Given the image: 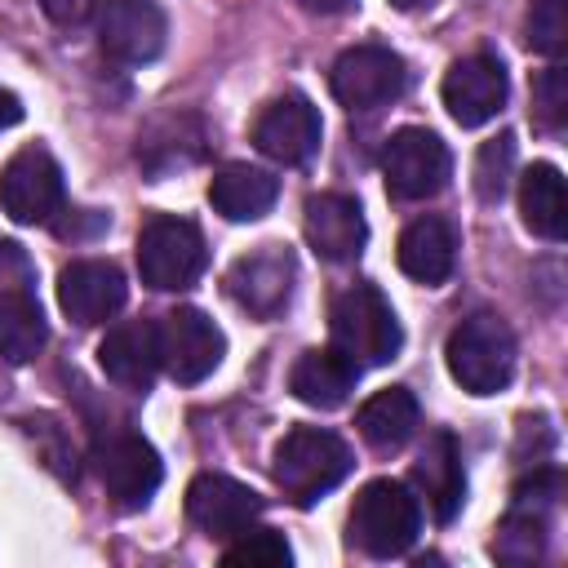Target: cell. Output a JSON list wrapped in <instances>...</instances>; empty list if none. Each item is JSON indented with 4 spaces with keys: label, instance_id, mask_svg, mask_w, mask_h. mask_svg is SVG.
<instances>
[{
    "label": "cell",
    "instance_id": "obj_1",
    "mask_svg": "<svg viewBox=\"0 0 568 568\" xmlns=\"http://www.w3.org/2000/svg\"><path fill=\"white\" fill-rule=\"evenodd\" d=\"M275 484L293 506H315L351 475V448L324 426H293L275 444Z\"/></svg>",
    "mask_w": 568,
    "mask_h": 568
},
{
    "label": "cell",
    "instance_id": "obj_2",
    "mask_svg": "<svg viewBox=\"0 0 568 568\" xmlns=\"http://www.w3.org/2000/svg\"><path fill=\"white\" fill-rule=\"evenodd\" d=\"M328 333H333V346L359 368L390 364L404 346V328L390 302L382 297V288L373 284H351L346 293H337L328 311Z\"/></svg>",
    "mask_w": 568,
    "mask_h": 568
},
{
    "label": "cell",
    "instance_id": "obj_3",
    "mask_svg": "<svg viewBox=\"0 0 568 568\" xmlns=\"http://www.w3.org/2000/svg\"><path fill=\"white\" fill-rule=\"evenodd\" d=\"M422 532V497L399 479H373L355 493L351 541L373 559L404 555Z\"/></svg>",
    "mask_w": 568,
    "mask_h": 568
},
{
    "label": "cell",
    "instance_id": "obj_4",
    "mask_svg": "<svg viewBox=\"0 0 568 568\" xmlns=\"http://www.w3.org/2000/svg\"><path fill=\"white\" fill-rule=\"evenodd\" d=\"M448 373L470 395H497L515 377V333L501 315H470L448 333Z\"/></svg>",
    "mask_w": 568,
    "mask_h": 568
},
{
    "label": "cell",
    "instance_id": "obj_5",
    "mask_svg": "<svg viewBox=\"0 0 568 568\" xmlns=\"http://www.w3.org/2000/svg\"><path fill=\"white\" fill-rule=\"evenodd\" d=\"M209 266V248L195 222L173 217V213H155L142 231H138V271L142 284L155 293H182L191 288Z\"/></svg>",
    "mask_w": 568,
    "mask_h": 568
},
{
    "label": "cell",
    "instance_id": "obj_6",
    "mask_svg": "<svg viewBox=\"0 0 568 568\" xmlns=\"http://www.w3.org/2000/svg\"><path fill=\"white\" fill-rule=\"evenodd\" d=\"M67 186L62 164L44 146H22L0 169V209L22 226H44L62 213Z\"/></svg>",
    "mask_w": 568,
    "mask_h": 568
},
{
    "label": "cell",
    "instance_id": "obj_7",
    "mask_svg": "<svg viewBox=\"0 0 568 568\" xmlns=\"http://www.w3.org/2000/svg\"><path fill=\"white\" fill-rule=\"evenodd\" d=\"M155 346H160V368L173 382H182V386L204 382L222 364V355H226L222 328L204 311H195V306H178V311L160 315Z\"/></svg>",
    "mask_w": 568,
    "mask_h": 568
},
{
    "label": "cell",
    "instance_id": "obj_8",
    "mask_svg": "<svg viewBox=\"0 0 568 568\" xmlns=\"http://www.w3.org/2000/svg\"><path fill=\"white\" fill-rule=\"evenodd\" d=\"M89 462H93V470H98L106 497H111L120 510H142V506L155 497L160 479H164L160 453H155L142 435H133V430H115V435L98 439L93 453H89Z\"/></svg>",
    "mask_w": 568,
    "mask_h": 568
},
{
    "label": "cell",
    "instance_id": "obj_9",
    "mask_svg": "<svg viewBox=\"0 0 568 568\" xmlns=\"http://www.w3.org/2000/svg\"><path fill=\"white\" fill-rule=\"evenodd\" d=\"M98 49L120 67H142L164 53L169 18L155 0H102L93 18Z\"/></svg>",
    "mask_w": 568,
    "mask_h": 568
},
{
    "label": "cell",
    "instance_id": "obj_10",
    "mask_svg": "<svg viewBox=\"0 0 568 568\" xmlns=\"http://www.w3.org/2000/svg\"><path fill=\"white\" fill-rule=\"evenodd\" d=\"M328 84H333V98L346 111H377V106H386L404 93L408 67L386 44H355L333 62Z\"/></svg>",
    "mask_w": 568,
    "mask_h": 568
},
{
    "label": "cell",
    "instance_id": "obj_11",
    "mask_svg": "<svg viewBox=\"0 0 568 568\" xmlns=\"http://www.w3.org/2000/svg\"><path fill=\"white\" fill-rule=\"evenodd\" d=\"M448 169H453L448 146L430 129H399V133H390V142L382 151L386 191L395 200H430V195H439L444 182H448Z\"/></svg>",
    "mask_w": 568,
    "mask_h": 568
},
{
    "label": "cell",
    "instance_id": "obj_12",
    "mask_svg": "<svg viewBox=\"0 0 568 568\" xmlns=\"http://www.w3.org/2000/svg\"><path fill=\"white\" fill-rule=\"evenodd\" d=\"M293 280H297V262L284 244H262L244 257H235V266L226 271V293L257 320H271L288 306L293 297Z\"/></svg>",
    "mask_w": 568,
    "mask_h": 568
},
{
    "label": "cell",
    "instance_id": "obj_13",
    "mask_svg": "<svg viewBox=\"0 0 568 568\" xmlns=\"http://www.w3.org/2000/svg\"><path fill=\"white\" fill-rule=\"evenodd\" d=\"M506 67L497 53H470V58H457L448 71H444V106L448 115L462 124V129H479L488 124L501 106H506Z\"/></svg>",
    "mask_w": 568,
    "mask_h": 568
},
{
    "label": "cell",
    "instance_id": "obj_14",
    "mask_svg": "<svg viewBox=\"0 0 568 568\" xmlns=\"http://www.w3.org/2000/svg\"><path fill=\"white\" fill-rule=\"evenodd\" d=\"M253 146L275 164H306L320 151V111L306 93H284L253 120Z\"/></svg>",
    "mask_w": 568,
    "mask_h": 568
},
{
    "label": "cell",
    "instance_id": "obj_15",
    "mask_svg": "<svg viewBox=\"0 0 568 568\" xmlns=\"http://www.w3.org/2000/svg\"><path fill=\"white\" fill-rule=\"evenodd\" d=\"M262 497L231 479V475H217V470H204L186 484V519L204 532V537H235L244 532L248 524H257L262 515Z\"/></svg>",
    "mask_w": 568,
    "mask_h": 568
},
{
    "label": "cell",
    "instance_id": "obj_16",
    "mask_svg": "<svg viewBox=\"0 0 568 568\" xmlns=\"http://www.w3.org/2000/svg\"><path fill=\"white\" fill-rule=\"evenodd\" d=\"M302 231H306V244L324 262H355L364 253V240H368L359 200L342 195V191L311 195L306 209H302Z\"/></svg>",
    "mask_w": 568,
    "mask_h": 568
},
{
    "label": "cell",
    "instance_id": "obj_17",
    "mask_svg": "<svg viewBox=\"0 0 568 568\" xmlns=\"http://www.w3.org/2000/svg\"><path fill=\"white\" fill-rule=\"evenodd\" d=\"M124 275L115 262H102V257H80L71 266H62L58 275V306L80 324V328H93V324H106L120 306H124Z\"/></svg>",
    "mask_w": 568,
    "mask_h": 568
},
{
    "label": "cell",
    "instance_id": "obj_18",
    "mask_svg": "<svg viewBox=\"0 0 568 568\" xmlns=\"http://www.w3.org/2000/svg\"><path fill=\"white\" fill-rule=\"evenodd\" d=\"M98 364L102 373L120 386V390H151L155 373H160V346H155V324L146 320H129L106 328V337L98 342Z\"/></svg>",
    "mask_w": 568,
    "mask_h": 568
},
{
    "label": "cell",
    "instance_id": "obj_19",
    "mask_svg": "<svg viewBox=\"0 0 568 568\" xmlns=\"http://www.w3.org/2000/svg\"><path fill=\"white\" fill-rule=\"evenodd\" d=\"M413 484L422 488V497L439 524L457 519V510L466 501V470H462V448L448 430H435L426 439V448L413 462Z\"/></svg>",
    "mask_w": 568,
    "mask_h": 568
},
{
    "label": "cell",
    "instance_id": "obj_20",
    "mask_svg": "<svg viewBox=\"0 0 568 568\" xmlns=\"http://www.w3.org/2000/svg\"><path fill=\"white\" fill-rule=\"evenodd\" d=\"M395 257H399V271H404L408 280L435 288V284H444V280L453 275V262H457V235H453V226H448L444 217L426 213V217H417V222L404 226Z\"/></svg>",
    "mask_w": 568,
    "mask_h": 568
},
{
    "label": "cell",
    "instance_id": "obj_21",
    "mask_svg": "<svg viewBox=\"0 0 568 568\" xmlns=\"http://www.w3.org/2000/svg\"><path fill=\"white\" fill-rule=\"evenodd\" d=\"M275 195H280V182L253 164H222L209 182V204L226 222H257L262 213H271Z\"/></svg>",
    "mask_w": 568,
    "mask_h": 568
},
{
    "label": "cell",
    "instance_id": "obj_22",
    "mask_svg": "<svg viewBox=\"0 0 568 568\" xmlns=\"http://www.w3.org/2000/svg\"><path fill=\"white\" fill-rule=\"evenodd\" d=\"M355 377H359V364H351L337 346H328V351H306L293 364L288 390L311 408H337L355 390Z\"/></svg>",
    "mask_w": 568,
    "mask_h": 568
},
{
    "label": "cell",
    "instance_id": "obj_23",
    "mask_svg": "<svg viewBox=\"0 0 568 568\" xmlns=\"http://www.w3.org/2000/svg\"><path fill=\"white\" fill-rule=\"evenodd\" d=\"M355 426H359L364 444H373L377 453L404 448L413 439V430H417V399H413V390H404V386L377 390L373 399L359 404Z\"/></svg>",
    "mask_w": 568,
    "mask_h": 568
},
{
    "label": "cell",
    "instance_id": "obj_24",
    "mask_svg": "<svg viewBox=\"0 0 568 568\" xmlns=\"http://www.w3.org/2000/svg\"><path fill=\"white\" fill-rule=\"evenodd\" d=\"M519 213L524 226L541 240H564L568 231V195H564V178L555 164H532L519 178Z\"/></svg>",
    "mask_w": 568,
    "mask_h": 568
},
{
    "label": "cell",
    "instance_id": "obj_25",
    "mask_svg": "<svg viewBox=\"0 0 568 568\" xmlns=\"http://www.w3.org/2000/svg\"><path fill=\"white\" fill-rule=\"evenodd\" d=\"M49 342V324L40 315V302L27 288H0V359L4 364H31Z\"/></svg>",
    "mask_w": 568,
    "mask_h": 568
},
{
    "label": "cell",
    "instance_id": "obj_26",
    "mask_svg": "<svg viewBox=\"0 0 568 568\" xmlns=\"http://www.w3.org/2000/svg\"><path fill=\"white\" fill-rule=\"evenodd\" d=\"M546 532H550V519L546 510H528V506H510V515L501 519L497 537H493V555L510 568H528L541 559L546 550Z\"/></svg>",
    "mask_w": 568,
    "mask_h": 568
},
{
    "label": "cell",
    "instance_id": "obj_27",
    "mask_svg": "<svg viewBox=\"0 0 568 568\" xmlns=\"http://www.w3.org/2000/svg\"><path fill=\"white\" fill-rule=\"evenodd\" d=\"M510 173H515V133H497L475 155V195L484 204H497L510 186Z\"/></svg>",
    "mask_w": 568,
    "mask_h": 568
},
{
    "label": "cell",
    "instance_id": "obj_28",
    "mask_svg": "<svg viewBox=\"0 0 568 568\" xmlns=\"http://www.w3.org/2000/svg\"><path fill=\"white\" fill-rule=\"evenodd\" d=\"M222 564H248V568H284L293 564V550L288 541L275 532V528H244L235 532V541L222 550Z\"/></svg>",
    "mask_w": 568,
    "mask_h": 568
},
{
    "label": "cell",
    "instance_id": "obj_29",
    "mask_svg": "<svg viewBox=\"0 0 568 568\" xmlns=\"http://www.w3.org/2000/svg\"><path fill=\"white\" fill-rule=\"evenodd\" d=\"M524 31H528V49L559 58L568 49V0H532Z\"/></svg>",
    "mask_w": 568,
    "mask_h": 568
},
{
    "label": "cell",
    "instance_id": "obj_30",
    "mask_svg": "<svg viewBox=\"0 0 568 568\" xmlns=\"http://www.w3.org/2000/svg\"><path fill=\"white\" fill-rule=\"evenodd\" d=\"M532 111H537L541 129H550V133L564 129V120H568V71L564 67H546L532 80Z\"/></svg>",
    "mask_w": 568,
    "mask_h": 568
},
{
    "label": "cell",
    "instance_id": "obj_31",
    "mask_svg": "<svg viewBox=\"0 0 568 568\" xmlns=\"http://www.w3.org/2000/svg\"><path fill=\"white\" fill-rule=\"evenodd\" d=\"M36 4H40L44 18L58 22V27H75V22H84L89 9H93V0H36Z\"/></svg>",
    "mask_w": 568,
    "mask_h": 568
},
{
    "label": "cell",
    "instance_id": "obj_32",
    "mask_svg": "<svg viewBox=\"0 0 568 568\" xmlns=\"http://www.w3.org/2000/svg\"><path fill=\"white\" fill-rule=\"evenodd\" d=\"M18 120H22V102H18V93L0 89V133H4V129H13Z\"/></svg>",
    "mask_w": 568,
    "mask_h": 568
},
{
    "label": "cell",
    "instance_id": "obj_33",
    "mask_svg": "<svg viewBox=\"0 0 568 568\" xmlns=\"http://www.w3.org/2000/svg\"><path fill=\"white\" fill-rule=\"evenodd\" d=\"M306 13H346L355 9V0H297Z\"/></svg>",
    "mask_w": 568,
    "mask_h": 568
},
{
    "label": "cell",
    "instance_id": "obj_34",
    "mask_svg": "<svg viewBox=\"0 0 568 568\" xmlns=\"http://www.w3.org/2000/svg\"><path fill=\"white\" fill-rule=\"evenodd\" d=\"M395 9H417V4H426V0H390Z\"/></svg>",
    "mask_w": 568,
    "mask_h": 568
}]
</instances>
